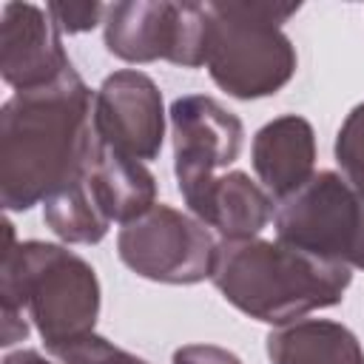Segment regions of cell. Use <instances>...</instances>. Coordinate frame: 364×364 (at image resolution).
<instances>
[{
	"label": "cell",
	"instance_id": "obj_1",
	"mask_svg": "<svg viewBox=\"0 0 364 364\" xmlns=\"http://www.w3.org/2000/svg\"><path fill=\"white\" fill-rule=\"evenodd\" d=\"M100 148L94 91L71 65L60 80L14 91L0 108V205L26 213L77 182Z\"/></svg>",
	"mask_w": 364,
	"mask_h": 364
},
{
	"label": "cell",
	"instance_id": "obj_2",
	"mask_svg": "<svg viewBox=\"0 0 364 364\" xmlns=\"http://www.w3.org/2000/svg\"><path fill=\"white\" fill-rule=\"evenodd\" d=\"M6 247L0 262V310L3 347L40 333L46 353L97 333L102 290L97 270L68 245L43 239L17 242L14 225L6 219Z\"/></svg>",
	"mask_w": 364,
	"mask_h": 364
},
{
	"label": "cell",
	"instance_id": "obj_3",
	"mask_svg": "<svg viewBox=\"0 0 364 364\" xmlns=\"http://www.w3.org/2000/svg\"><path fill=\"white\" fill-rule=\"evenodd\" d=\"M210 282L239 313L282 327L341 304L353 270L279 239H219Z\"/></svg>",
	"mask_w": 364,
	"mask_h": 364
},
{
	"label": "cell",
	"instance_id": "obj_4",
	"mask_svg": "<svg viewBox=\"0 0 364 364\" xmlns=\"http://www.w3.org/2000/svg\"><path fill=\"white\" fill-rule=\"evenodd\" d=\"M299 9V3H208L210 80L236 100L279 94L299 68L296 46L282 28Z\"/></svg>",
	"mask_w": 364,
	"mask_h": 364
},
{
	"label": "cell",
	"instance_id": "obj_5",
	"mask_svg": "<svg viewBox=\"0 0 364 364\" xmlns=\"http://www.w3.org/2000/svg\"><path fill=\"white\" fill-rule=\"evenodd\" d=\"M276 239L318 259L364 270V191L338 171H316L276 205Z\"/></svg>",
	"mask_w": 364,
	"mask_h": 364
},
{
	"label": "cell",
	"instance_id": "obj_6",
	"mask_svg": "<svg viewBox=\"0 0 364 364\" xmlns=\"http://www.w3.org/2000/svg\"><path fill=\"white\" fill-rule=\"evenodd\" d=\"M208 34V3L122 0L108 6L102 23L105 51L131 65L165 60L179 68H202Z\"/></svg>",
	"mask_w": 364,
	"mask_h": 364
},
{
	"label": "cell",
	"instance_id": "obj_7",
	"mask_svg": "<svg viewBox=\"0 0 364 364\" xmlns=\"http://www.w3.org/2000/svg\"><path fill=\"white\" fill-rule=\"evenodd\" d=\"M219 236L196 216L156 202L117 233L119 262L156 284H199L210 279Z\"/></svg>",
	"mask_w": 364,
	"mask_h": 364
},
{
	"label": "cell",
	"instance_id": "obj_8",
	"mask_svg": "<svg viewBox=\"0 0 364 364\" xmlns=\"http://www.w3.org/2000/svg\"><path fill=\"white\" fill-rule=\"evenodd\" d=\"M173 139V176L188 213L199 208L222 168L233 165L245 145L242 119L208 94H182L168 108Z\"/></svg>",
	"mask_w": 364,
	"mask_h": 364
},
{
	"label": "cell",
	"instance_id": "obj_9",
	"mask_svg": "<svg viewBox=\"0 0 364 364\" xmlns=\"http://www.w3.org/2000/svg\"><path fill=\"white\" fill-rule=\"evenodd\" d=\"M97 139L131 159L151 162L165 142V102L159 85L139 68L108 74L94 91Z\"/></svg>",
	"mask_w": 364,
	"mask_h": 364
},
{
	"label": "cell",
	"instance_id": "obj_10",
	"mask_svg": "<svg viewBox=\"0 0 364 364\" xmlns=\"http://www.w3.org/2000/svg\"><path fill=\"white\" fill-rule=\"evenodd\" d=\"M71 68L63 31L46 6L3 3L0 9V74L14 91L51 85Z\"/></svg>",
	"mask_w": 364,
	"mask_h": 364
},
{
	"label": "cell",
	"instance_id": "obj_11",
	"mask_svg": "<svg viewBox=\"0 0 364 364\" xmlns=\"http://www.w3.org/2000/svg\"><path fill=\"white\" fill-rule=\"evenodd\" d=\"M250 165L256 182L276 199H287L316 173V131L299 114H282L253 134Z\"/></svg>",
	"mask_w": 364,
	"mask_h": 364
},
{
	"label": "cell",
	"instance_id": "obj_12",
	"mask_svg": "<svg viewBox=\"0 0 364 364\" xmlns=\"http://www.w3.org/2000/svg\"><path fill=\"white\" fill-rule=\"evenodd\" d=\"M222 242L256 239L276 216V199L245 171H228L213 179L199 208L191 213Z\"/></svg>",
	"mask_w": 364,
	"mask_h": 364
},
{
	"label": "cell",
	"instance_id": "obj_13",
	"mask_svg": "<svg viewBox=\"0 0 364 364\" xmlns=\"http://www.w3.org/2000/svg\"><path fill=\"white\" fill-rule=\"evenodd\" d=\"M85 182L102 213L111 219V225L119 228L156 205V176L151 168L139 159L105 148L102 142L85 171Z\"/></svg>",
	"mask_w": 364,
	"mask_h": 364
},
{
	"label": "cell",
	"instance_id": "obj_14",
	"mask_svg": "<svg viewBox=\"0 0 364 364\" xmlns=\"http://www.w3.org/2000/svg\"><path fill=\"white\" fill-rule=\"evenodd\" d=\"M270 364H364L358 336L333 318H296L264 338Z\"/></svg>",
	"mask_w": 364,
	"mask_h": 364
},
{
	"label": "cell",
	"instance_id": "obj_15",
	"mask_svg": "<svg viewBox=\"0 0 364 364\" xmlns=\"http://www.w3.org/2000/svg\"><path fill=\"white\" fill-rule=\"evenodd\" d=\"M43 222L63 245H100L111 230V219L97 205L85 173L43 202Z\"/></svg>",
	"mask_w": 364,
	"mask_h": 364
},
{
	"label": "cell",
	"instance_id": "obj_16",
	"mask_svg": "<svg viewBox=\"0 0 364 364\" xmlns=\"http://www.w3.org/2000/svg\"><path fill=\"white\" fill-rule=\"evenodd\" d=\"M48 355L57 364H148L145 358L117 347L114 341H108L100 333H88L77 341L60 344V347L48 350Z\"/></svg>",
	"mask_w": 364,
	"mask_h": 364
},
{
	"label": "cell",
	"instance_id": "obj_17",
	"mask_svg": "<svg viewBox=\"0 0 364 364\" xmlns=\"http://www.w3.org/2000/svg\"><path fill=\"white\" fill-rule=\"evenodd\" d=\"M338 173H344L358 191H364V102H358L341 122L333 145Z\"/></svg>",
	"mask_w": 364,
	"mask_h": 364
},
{
	"label": "cell",
	"instance_id": "obj_18",
	"mask_svg": "<svg viewBox=\"0 0 364 364\" xmlns=\"http://www.w3.org/2000/svg\"><path fill=\"white\" fill-rule=\"evenodd\" d=\"M46 9L63 34L91 31L105 23V11H108V6H102L97 0H91V3H48Z\"/></svg>",
	"mask_w": 364,
	"mask_h": 364
},
{
	"label": "cell",
	"instance_id": "obj_19",
	"mask_svg": "<svg viewBox=\"0 0 364 364\" xmlns=\"http://www.w3.org/2000/svg\"><path fill=\"white\" fill-rule=\"evenodd\" d=\"M171 364H245L233 350L219 344H185L173 350Z\"/></svg>",
	"mask_w": 364,
	"mask_h": 364
},
{
	"label": "cell",
	"instance_id": "obj_20",
	"mask_svg": "<svg viewBox=\"0 0 364 364\" xmlns=\"http://www.w3.org/2000/svg\"><path fill=\"white\" fill-rule=\"evenodd\" d=\"M3 364H54V361L46 358L40 350H28V347H23V350L9 353V355L3 358Z\"/></svg>",
	"mask_w": 364,
	"mask_h": 364
}]
</instances>
